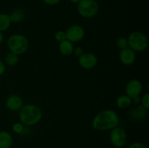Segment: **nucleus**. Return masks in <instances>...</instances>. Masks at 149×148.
Listing matches in <instances>:
<instances>
[{
  "label": "nucleus",
  "mask_w": 149,
  "mask_h": 148,
  "mask_svg": "<svg viewBox=\"0 0 149 148\" xmlns=\"http://www.w3.org/2000/svg\"><path fill=\"white\" fill-rule=\"evenodd\" d=\"M7 46L10 52L19 56L27 52L29 49V42L24 35L15 33L9 36L7 39Z\"/></svg>",
  "instance_id": "obj_3"
},
{
  "label": "nucleus",
  "mask_w": 149,
  "mask_h": 148,
  "mask_svg": "<svg viewBox=\"0 0 149 148\" xmlns=\"http://www.w3.org/2000/svg\"><path fill=\"white\" fill-rule=\"evenodd\" d=\"M127 148H147L146 145L141 142H136L131 144Z\"/></svg>",
  "instance_id": "obj_24"
},
{
  "label": "nucleus",
  "mask_w": 149,
  "mask_h": 148,
  "mask_svg": "<svg viewBox=\"0 0 149 148\" xmlns=\"http://www.w3.org/2000/svg\"><path fill=\"white\" fill-rule=\"evenodd\" d=\"M81 0H69V1H71V3H74V4H78Z\"/></svg>",
  "instance_id": "obj_29"
},
{
  "label": "nucleus",
  "mask_w": 149,
  "mask_h": 148,
  "mask_svg": "<svg viewBox=\"0 0 149 148\" xmlns=\"http://www.w3.org/2000/svg\"><path fill=\"white\" fill-rule=\"evenodd\" d=\"M19 61V57L18 55H15V54L13 53V52H10L5 55L4 57V62L6 65L8 66H15L17 65V62Z\"/></svg>",
  "instance_id": "obj_18"
},
{
  "label": "nucleus",
  "mask_w": 149,
  "mask_h": 148,
  "mask_svg": "<svg viewBox=\"0 0 149 148\" xmlns=\"http://www.w3.org/2000/svg\"><path fill=\"white\" fill-rule=\"evenodd\" d=\"M109 139L113 147L116 148H122L126 145L127 136L123 128L116 126L111 130Z\"/></svg>",
  "instance_id": "obj_6"
},
{
  "label": "nucleus",
  "mask_w": 149,
  "mask_h": 148,
  "mask_svg": "<svg viewBox=\"0 0 149 148\" xmlns=\"http://www.w3.org/2000/svg\"><path fill=\"white\" fill-rule=\"evenodd\" d=\"M116 46L120 49H123L128 47L127 38H125L124 36L118 38V39L116 40Z\"/></svg>",
  "instance_id": "obj_20"
},
{
  "label": "nucleus",
  "mask_w": 149,
  "mask_h": 148,
  "mask_svg": "<svg viewBox=\"0 0 149 148\" xmlns=\"http://www.w3.org/2000/svg\"><path fill=\"white\" fill-rule=\"evenodd\" d=\"M9 15H10V18L12 23H20L24 20L26 14H25V12L23 9L16 8Z\"/></svg>",
  "instance_id": "obj_15"
},
{
  "label": "nucleus",
  "mask_w": 149,
  "mask_h": 148,
  "mask_svg": "<svg viewBox=\"0 0 149 148\" xmlns=\"http://www.w3.org/2000/svg\"><path fill=\"white\" fill-rule=\"evenodd\" d=\"M55 39L59 43L66 40L67 39L65 31H63V30H58V31H57L55 34Z\"/></svg>",
  "instance_id": "obj_22"
},
{
  "label": "nucleus",
  "mask_w": 149,
  "mask_h": 148,
  "mask_svg": "<svg viewBox=\"0 0 149 148\" xmlns=\"http://www.w3.org/2000/svg\"><path fill=\"white\" fill-rule=\"evenodd\" d=\"M98 10L99 5L95 0H81L77 4V12L84 18H93L97 14Z\"/></svg>",
  "instance_id": "obj_5"
},
{
  "label": "nucleus",
  "mask_w": 149,
  "mask_h": 148,
  "mask_svg": "<svg viewBox=\"0 0 149 148\" xmlns=\"http://www.w3.org/2000/svg\"><path fill=\"white\" fill-rule=\"evenodd\" d=\"M5 106L10 111L17 112L23 106V100L21 97L17 94L9 96L5 101Z\"/></svg>",
  "instance_id": "obj_10"
},
{
  "label": "nucleus",
  "mask_w": 149,
  "mask_h": 148,
  "mask_svg": "<svg viewBox=\"0 0 149 148\" xmlns=\"http://www.w3.org/2000/svg\"><path fill=\"white\" fill-rule=\"evenodd\" d=\"M95 1H96V0H95Z\"/></svg>",
  "instance_id": "obj_30"
},
{
  "label": "nucleus",
  "mask_w": 149,
  "mask_h": 148,
  "mask_svg": "<svg viewBox=\"0 0 149 148\" xmlns=\"http://www.w3.org/2000/svg\"><path fill=\"white\" fill-rule=\"evenodd\" d=\"M12 130L15 133L17 134H21L24 132L25 126L20 122H16V123H13V126H12Z\"/></svg>",
  "instance_id": "obj_19"
},
{
  "label": "nucleus",
  "mask_w": 149,
  "mask_h": 148,
  "mask_svg": "<svg viewBox=\"0 0 149 148\" xmlns=\"http://www.w3.org/2000/svg\"><path fill=\"white\" fill-rule=\"evenodd\" d=\"M119 59L121 62L125 65H131L135 62L136 54L130 47L121 49L119 53Z\"/></svg>",
  "instance_id": "obj_11"
},
{
  "label": "nucleus",
  "mask_w": 149,
  "mask_h": 148,
  "mask_svg": "<svg viewBox=\"0 0 149 148\" xmlns=\"http://www.w3.org/2000/svg\"><path fill=\"white\" fill-rule=\"evenodd\" d=\"M3 41H4V35L1 32H0V44L2 43Z\"/></svg>",
  "instance_id": "obj_28"
},
{
  "label": "nucleus",
  "mask_w": 149,
  "mask_h": 148,
  "mask_svg": "<svg viewBox=\"0 0 149 148\" xmlns=\"http://www.w3.org/2000/svg\"><path fill=\"white\" fill-rule=\"evenodd\" d=\"M141 106L146 109L147 110L149 109V94L148 93H146L143 95L142 97H141V103H140Z\"/></svg>",
  "instance_id": "obj_21"
},
{
  "label": "nucleus",
  "mask_w": 149,
  "mask_h": 148,
  "mask_svg": "<svg viewBox=\"0 0 149 148\" xmlns=\"http://www.w3.org/2000/svg\"><path fill=\"white\" fill-rule=\"evenodd\" d=\"M13 144V136L7 131H0V148H11Z\"/></svg>",
  "instance_id": "obj_13"
},
{
  "label": "nucleus",
  "mask_w": 149,
  "mask_h": 148,
  "mask_svg": "<svg viewBox=\"0 0 149 148\" xmlns=\"http://www.w3.org/2000/svg\"><path fill=\"white\" fill-rule=\"evenodd\" d=\"M42 118V110L36 104L23 105L19 110V119L24 126H31L39 123Z\"/></svg>",
  "instance_id": "obj_2"
},
{
  "label": "nucleus",
  "mask_w": 149,
  "mask_h": 148,
  "mask_svg": "<svg viewBox=\"0 0 149 148\" xmlns=\"http://www.w3.org/2000/svg\"><path fill=\"white\" fill-rule=\"evenodd\" d=\"M11 20L10 15L6 13H0V32H4L7 30L11 26Z\"/></svg>",
  "instance_id": "obj_17"
},
{
  "label": "nucleus",
  "mask_w": 149,
  "mask_h": 148,
  "mask_svg": "<svg viewBox=\"0 0 149 148\" xmlns=\"http://www.w3.org/2000/svg\"><path fill=\"white\" fill-rule=\"evenodd\" d=\"M79 64L83 69L90 70L94 68L97 64V57L95 54L85 52L79 57Z\"/></svg>",
  "instance_id": "obj_8"
},
{
  "label": "nucleus",
  "mask_w": 149,
  "mask_h": 148,
  "mask_svg": "<svg viewBox=\"0 0 149 148\" xmlns=\"http://www.w3.org/2000/svg\"><path fill=\"white\" fill-rule=\"evenodd\" d=\"M147 111L143 106L138 104L130 111V117L134 120H142L146 117Z\"/></svg>",
  "instance_id": "obj_12"
},
{
  "label": "nucleus",
  "mask_w": 149,
  "mask_h": 148,
  "mask_svg": "<svg viewBox=\"0 0 149 148\" xmlns=\"http://www.w3.org/2000/svg\"><path fill=\"white\" fill-rule=\"evenodd\" d=\"M74 45L72 42L69 41L68 40H65L59 43V52H61V55L64 56H69L72 55L73 51H74Z\"/></svg>",
  "instance_id": "obj_14"
},
{
  "label": "nucleus",
  "mask_w": 149,
  "mask_h": 148,
  "mask_svg": "<svg viewBox=\"0 0 149 148\" xmlns=\"http://www.w3.org/2000/svg\"><path fill=\"white\" fill-rule=\"evenodd\" d=\"M132 99L127 94H122L119 96L116 100V104L119 108L127 109L132 104Z\"/></svg>",
  "instance_id": "obj_16"
},
{
  "label": "nucleus",
  "mask_w": 149,
  "mask_h": 148,
  "mask_svg": "<svg viewBox=\"0 0 149 148\" xmlns=\"http://www.w3.org/2000/svg\"><path fill=\"white\" fill-rule=\"evenodd\" d=\"M143 84L139 80L132 79L129 81L125 86V92L131 99L141 95L143 91Z\"/></svg>",
  "instance_id": "obj_9"
},
{
  "label": "nucleus",
  "mask_w": 149,
  "mask_h": 148,
  "mask_svg": "<svg viewBox=\"0 0 149 148\" xmlns=\"http://www.w3.org/2000/svg\"><path fill=\"white\" fill-rule=\"evenodd\" d=\"M5 70H6V67H5V64L4 62H3L2 60L0 59V76L2 75L5 72Z\"/></svg>",
  "instance_id": "obj_26"
},
{
  "label": "nucleus",
  "mask_w": 149,
  "mask_h": 148,
  "mask_svg": "<svg viewBox=\"0 0 149 148\" xmlns=\"http://www.w3.org/2000/svg\"><path fill=\"white\" fill-rule=\"evenodd\" d=\"M119 117L117 113L111 109H106L99 112L92 121L93 129L98 131L111 130L118 126Z\"/></svg>",
  "instance_id": "obj_1"
},
{
  "label": "nucleus",
  "mask_w": 149,
  "mask_h": 148,
  "mask_svg": "<svg viewBox=\"0 0 149 148\" xmlns=\"http://www.w3.org/2000/svg\"><path fill=\"white\" fill-rule=\"evenodd\" d=\"M44 1L45 4H46L47 5L49 6H54L56 5V4H59L62 0H42Z\"/></svg>",
  "instance_id": "obj_25"
},
{
  "label": "nucleus",
  "mask_w": 149,
  "mask_h": 148,
  "mask_svg": "<svg viewBox=\"0 0 149 148\" xmlns=\"http://www.w3.org/2000/svg\"><path fill=\"white\" fill-rule=\"evenodd\" d=\"M84 53V49H83V48L81 47V46H77V47L74 48L73 54H74L76 57H79L81 56Z\"/></svg>",
  "instance_id": "obj_23"
},
{
  "label": "nucleus",
  "mask_w": 149,
  "mask_h": 148,
  "mask_svg": "<svg viewBox=\"0 0 149 148\" xmlns=\"http://www.w3.org/2000/svg\"><path fill=\"white\" fill-rule=\"evenodd\" d=\"M66 39L72 43L79 42L84 39L85 31L84 29L79 25H73L68 28L65 30Z\"/></svg>",
  "instance_id": "obj_7"
},
{
  "label": "nucleus",
  "mask_w": 149,
  "mask_h": 148,
  "mask_svg": "<svg viewBox=\"0 0 149 148\" xmlns=\"http://www.w3.org/2000/svg\"><path fill=\"white\" fill-rule=\"evenodd\" d=\"M132 101L135 104H140V103H141V97H140V96H138V97H134V98L132 99Z\"/></svg>",
  "instance_id": "obj_27"
},
{
  "label": "nucleus",
  "mask_w": 149,
  "mask_h": 148,
  "mask_svg": "<svg viewBox=\"0 0 149 148\" xmlns=\"http://www.w3.org/2000/svg\"><path fill=\"white\" fill-rule=\"evenodd\" d=\"M128 47L135 52H142L148 46V39L145 33L141 31H133L127 38Z\"/></svg>",
  "instance_id": "obj_4"
}]
</instances>
